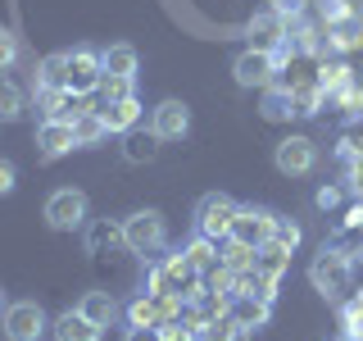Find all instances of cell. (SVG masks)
<instances>
[{"label": "cell", "mask_w": 363, "mask_h": 341, "mask_svg": "<svg viewBox=\"0 0 363 341\" xmlns=\"http://www.w3.org/2000/svg\"><path fill=\"white\" fill-rule=\"evenodd\" d=\"M100 64H105V73L113 77H136L141 73V50H136L132 41H113L100 50Z\"/></svg>", "instance_id": "9a60e30c"}, {"label": "cell", "mask_w": 363, "mask_h": 341, "mask_svg": "<svg viewBox=\"0 0 363 341\" xmlns=\"http://www.w3.org/2000/svg\"><path fill=\"white\" fill-rule=\"evenodd\" d=\"M113 246H123V223H91L86 227V250L91 255H105Z\"/></svg>", "instance_id": "44dd1931"}, {"label": "cell", "mask_w": 363, "mask_h": 341, "mask_svg": "<svg viewBox=\"0 0 363 341\" xmlns=\"http://www.w3.org/2000/svg\"><path fill=\"white\" fill-rule=\"evenodd\" d=\"M23 109H28V96H23L9 77H0V123H18Z\"/></svg>", "instance_id": "7402d4cb"}, {"label": "cell", "mask_w": 363, "mask_h": 341, "mask_svg": "<svg viewBox=\"0 0 363 341\" xmlns=\"http://www.w3.org/2000/svg\"><path fill=\"white\" fill-rule=\"evenodd\" d=\"M272 246L295 250V246H300V227H295L291 219H281V214H277V223H272Z\"/></svg>", "instance_id": "4316f807"}, {"label": "cell", "mask_w": 363, "mask_h": 341, "mask_svg": "<svg viewBox=\"0 0 363 341\" xmlns=\"http://www.w3.org/2000/svg\"><path fill=\"white\" fill-rule=\"evenodd\" d=\"M123 246L132 255H155L168 246V219L159 210H136L123 219Z\"/></svg>", "instance_id": "6da1fadb"}, {"label": "cell", "mask_w": 363, "mask_h": 341, "mask_svg": "<svg viewBox=\"0 0 363 341\" xmlns=\"http://www.w3.org/2000/svg\"><path fill=\"white\" fill-rule=\"evenodd\" d=\"M100 77H105L100 50H91V45L64 50V87H68V91H96V87H100Z\"/></svg>", "instance_id": "52a82bcc"}, {"label": "cell", "mask_w": 363, "mask_h": 341, "mask_svg": "<svg viewBox=\"0 0 363 341\" xmlns=\"http://www.w3.org/2000/svg\"><path fill=\"white\" fill-rule=\"evenodd\" d=\"M236 337H241V323H236L232 314H218L200 328V341H236Z\"/></svg>", "instance_id": "603a6c76"}, {"label": "cell", "mask_w": 363, "mask_h": 341, "mask_svg": "<svg viewBox=\"0 0 363 341\" xmlns=\"http://www.w3.org/2000/svg\"><path fill=\"white\" fill-rule=\"evenodd\" d=\"M14 191H18V164L0 159V196H14Z\"/></svg>", "instance_id": "f546056e"}, {"label": "cell", "mask_w": 363, "mask_h": 341, "mask_svg": "<svg viewBox=\"0 0 363 341\" xmlns=\"http://www.w3.org/2000/svg\"><path fill=\"white\" fill-rule=\"evenodd\" d=\"M259 109H264L268 123H281V119H291V114H300V100H295L291 87L272 82V87H264V105H259Z\"/></svg>", "instance_id": "ac0fdd59"}, {"label": "cell", "mask_w": 363, "mask_h": 341, "mask_svg": "<svg viewBox=\"0 0 363 341\" xmlns=\"http://www.w3.org/2000/svg\"><path fill=\"white\" fill-rule=\"evenodd\" d=\"M272 223H277V214H272V210H255V205H241V214H236L232 237H227V242L250 246V250H264V246L272 242Z\"/></svg>", "instance_id": "ba28073f"}, {"label": "cell", "mask_w": 363, "mask_h": 341, "mask_svg": "<svg viewBox=\"0 0 363 341\" xmlns=\"http://www.w3.org/2000/svg\"><path fill=\"white\" fill-rule=\"evenodd\" d=\"M55 318L41 310L37 301H9L5 318H0V328H5V341H41L50 332Z\"/></svg>", "instance_id": "277c9868"}, {"label": "cell", "mask_w": 363, "mask_h": 341, "mask_svg": "<svg viewBox=\"0 0 363 341\" xmlns=\"http://www.w3.org/2000/svg\"><path fill=\"white\" fill-rule=\"evenodd\" d=\"M41 214L55 232H82L86 219H91V200H86V191H77V187H60V191L45 196Z\"/></svg>", "instance_id": "7a4b0ae2"}, {"label": "cell", "mask_w": 363, "mask_h": 341, "mask_svg": "<svg viewBox=\"0 0 363 341\" xmlns=\"http://www.w3.org/2000/svg\"><path fill=\"white\" fill-rule=\"evenodd\" d=\"M250 255H255V250H250V246H227V269H245L250 264Z\"/></svg>", "instance_id": "4dcf8cb0"}, {"label": "cell", "mask_w": 363, "mask_h": 341, "mask_svg": "<svg viewBox=\"0 0 363 341\" xmlns=\"http://www.w3.org/2000/svg\"><path fill=\"white\" fill-rule=\"evenodd\" d=\"M241 323V332H259V328H268V318H272V305H268V296H250V291H236V305L227 310Z\"/></svg>", "instance_id": "5bb4252c"}, {"label": "cell", "mask_w": 363, "mask_h": 341, "mask_svg": "<svg viewBox=\"0 0 363 341\" xmlns=\"http://www.w3.org/2000/svg\"><path fill=\"white\" fill-rule=\"evenodd\" d=\"M77 310H82L91 323H100V328H109L113 318H118V301H113L109 291H86L82 301H77Z\"/></svg>", "instance_id": "ffe728a7"}, {"label": "cell", "mask_w": 363, "mask_h": 341, "mask_svg": "<svg viewBox=\"0 0 363 341\" xmlns=\"http://www.w3.org/2000/svg\"><path fill=\"white\" fill-rule=\"evenodd\" d=\"M73 151H77L73 119H45L37 128V159H41V164H55V159H64Z\"/></svg>", "instance_id": "30bf717a"}, {"label": "cell", "mask_w": 363, "mask_h": 341, "mask_svg": "<svg viewBox=\"0 0 363 341\" xmlns=\"http://www.w3.org/2000/svg\"><path fill=\"white\" fill-rule=\"evenodd\" d=\"M309 282H313L318 296H327V301L345 296V291H350V259L340 255V250H323V255H313Z\"/></svg>", "instance_id": "5b68a950"}, {"label": "cell", "mask_w": 363, "mask_h": 341, "mask_svg": "<svg viewBox=\"0 0 363 341\" xmlns=\"http://www.w3.org/2000/svg\"><path fill=\"white\" fill-rule=\"evenodd\" d=\"M155 155H159V136L150 128L136 123L132 132H123V159H128V164H150Z\"/></svg>", "instance_id": "e0dca14e"}, {"label": "cell", "mask_w": 363, "mask_h": 341, "mask_svg": "<svg viewBox=\"0 0 363 341\" xmlns=\"http://www.w3.org/2000/svg\"><path fill=\"white\" fill-rule=\"evenodd\" d=\"M272 9H277V14L291 23L295 14H304V0H272Z\"/></svg>", "instance_id": "1f68e13d"}, {"label": "cell", "mask_w": 363, "mask_h": 341, "mask_svg": "<svg viewBox=\"0 0 363 341\" xmlns=\"http://www.w3.org/2000/svg\"><path fill=\"white\" fill-rule=\"evenodd\" d=\"M73 136H77V151H91L109 136V123L100 109H73Z\"/></svg>", "instance_id": "2e32d148"}, {"label": "cell", "mask_w": 363, "mask_h": 341, "mask_svg": "<svg viewBox=\"0 0 363 341\" xmlns=\"http://www.w3.org/2000/svg\"><path fill=\"white\" fill-rule=\"evenodd\" d=\"M14 60H18V37L0 28V73H9V68H14Z\"/></svg>", "instance_id": "f1b7e54d"}, {"label": "cell", "mask_w": 363, "mask_h": 341, "mask_svg": "<svg viewBox=\"0 0 363 341\" xmlns=\"http://www.w3.org/2000/svg\"><path fill=\"white\" fill-rule=\"evenodd\" d=\"M150 132L159 136V141H182V136L191 132V105L186 100H159V105L150 109Z\"/></svg>", "instance_id": "8fae6325"}, {"label": "cell", "mask_w": 363, "mask_h": 341, "mask_svg": "<svg viewBox=\"0 0 363 341\" xmlns=\"http://www.w3.org/2000/svg\"><path fill=\"white\" fill-rule=\"evenodd\" d=\"M100 114H105L109 132H132L136 123H141V100L128 96V100H109V105H100Z\"/></svg>", "instance_id": "d6986e66"}, {"label": "cell", "mask_w": 363, "mask_h": 341, "mask_svg": "<svg viewBox=\"0 0 363 341\" xmlns=\"http://www.w3.org/2000/svg\"><path fill=\"white\" fill-rule=\"evenodd\" d=\"M272 164L281 178H309L318 168V141L313 136H281L272 151Z\"/></svg>", "instance_id": "8992f818"}, {"label": "cell", "mask_w": 363, "mask_h": 341, "mask_svg": "<svg viewBox=\"0 0 363 341\" xmlns=\"http://www.w3.org/2000/svg\"><path fill=\"white\" fill-rule=\"evenodd\" d=\"M272 73H277V55H268V50H241L232 60V77H236V87H245V91H264L272 87Z\"/></svg>", "instance_id": "9c48e42d"}, {"label": "cell", "mask_w": 363, "mask_h": 341, "mask_svg": "<svg viewBox=\"0 0 363 341\" xmlns=\"http://www.w3.org/2000/svg\"><path fill=\"white\" fill-rule=\"evenodd\" d=\"M50 332H55V341H100V337H105V328L91 323V318L73 305V310H64V314L50 323Z\"/></svg>", "instance_id": "4fadbf2b"}, {"label": "cell", "mask_w": 363, "mask_h": 341, "mask_svg": "<svg viewBox=\"0 0 363 341\" xmlns=\"http://www.w3.org/2000/svg\"><path fill=\"white\" fill-rule=\"evenodd\" d=\"M236 214H241V205L227 196V191H209V196H200V205H196V232L209 237V242H227Z\"/></svg>", "instance_id": "3957f363"}, {"label": "cell", "mask_w": 363, "mask_h": 341, "mask_svg": "<svg viewBox=\"0 0 363 341\" xmlns=\"http://www.w3.org/2000/svg\"><path fill=\"white\" fill-rule=\"evenodd\" d=\"M213 246H218V242H209V237L196 232V242L186 246V264H191V269H209L213 259H218V255H213Z\"/></svg>", "instance_id": "d4e9b609"}, {"label": "cell", "mask_w": 363, "mask_h": 341, "mask_svg": "<svg viewBox=\"0 0 363 341\" xmlns=\"http://www.w3.org/2000/svg\"><path fill=\"white\" fill-rule=\"evenodd\" d=\"M5 310H9V301H5V287H0V318H5Z\"/></svg>", "instance_id": "836d02e7"}, {"label": "cell", "mask_w": 363, "mask_h": 341, "mask_svg": "<svg viewBox=\"0 0 363 341\" xmlns=\"http://www.w3.org/2000/svg\"><path fill=\"white\" fill-rule=\"evenodd\" d=\"M250 45H255V50H268V55H277L281 45H286V18L277 14V9H259L255 18H250Z\"/></svg>", "instance_id": "7c38bea8"}, {"label": "cell", "mask_w": 363, "mask_h": 341, "mask_svg": "<svg viewBox=\"0 0 363 341\" xmlns=\"http://www.w3.org/2000/svg\"><path fill=\"white\" fill-rule=\"evenodd\" d=\"M37 91H68V87H64V50H60V55H50V60L41 64V73H37Z\"/></svg>", "instance_id": "cb8c5ba5"}, {"label": "cell", "mask_w": 363, "mask_h": 341, "mask_svg": "<svg viewBox=\"0 0 363 341\" xmlns=\"http://www.w3.org/2000/svg\"><path fill=\"white\" fill-rule=\"evenodd\" d=\"M159 337L164 341H200V332L191 323H177V318H164V323H159Z\"/></svg>", "instance_id": "83f0119b"}, {"label": "cell", "mask_w": 363, "mask_h": 341, "mask_svg": "<svg viewBox=\"0 0 363 341\" xmlns=\"http://www.w3.org/2000/svg\"><path fill=\"white\" fill-rule=\"evenodd\" d=\"M132 82H136V77H113V73H105L96 91L105 96V105H109V100H128L132 96Z\"/></svg>", "instance_id": "484cf974"}, {"label": "cell", "mask_w": 363, "mask_h": 341, "mask_svg": "<svg viewBox=\"0 0 363 341\" xmlns=\"http://www.w3.org/2000/svg\"><path fill=\"white\" fill-rule=\"evenodd\" d=\"M123 341H164V337H159V328H128Z\"/></svg>", "instance_id": "d6a6232c"}]
</instances>
